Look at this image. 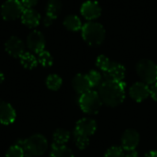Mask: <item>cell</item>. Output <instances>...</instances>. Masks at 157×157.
Segmentation results:
<instances>
[{
    "instance_id": "6da1fadb",
    "label": "cell",
    "mask_w": 157,
    "mask_h": 157,
    "mask_svg": "<svg viewBox=\"0 0 157 157\" xmlns=\"http://www.w3.org/2000/svg\"><path fill=\"white\" fill-rule=\"evenodd\" d=\"M125 88L126 84L123 81L104 80L99 86L98 95L102 103L109 107H117L125 98Z\"/></svg>"
},
{
    "instance_id": "7a4b0ae2",
    "label": "cell",
    "mask_w": 157,
    "mask_h": 157,
    "mask_svg": "<svg viewBox=\"0 0 157 157\" xmlns=\"http://www.w3.org/2000/svg\"><path fill=\"white\" fill-rule=\"evenodd\" d=\"M83 40L90 46H98L105 40V29L104 27L95 21H88L82 27Z\"/></svg>"
},
{
    "instance_id": "3957f363",
    "label": "cell",
    "mask_w": 157,
    "mask_h": 157,
    "mask_svg": "<svg viewBox=\"0 0 157 157\" xmlns=\"http://www.w3.org/2000/svg\"><path fill=\"white\" fill-rule=\"evenodd\" d=\"M16 144L23 147L25 153L32 157L42 155L48 148V142L41 134H34Z\"/></svg>"
},
{
    "instance_id": "277c9868",
    "label": "cell",
    "mask_w": 157,
    "mask_h": 157,
    "mask_svg": "<svg viewBox=\"0 0 157 157\" xmlns=\"http://www.w3.org/2000/svg\"><path fill=\"white\" fill-rule=\"evenodd\" d=\"M136 71L141 80L146 85L157 83V64L148 59H143L138 62Z\"/></svg>"
},
{
    "instance_id": "5b68a950",
    "label": "cell",
    "mask_w": 157,
    "mask_h": 157,
    "mask_svg": "<svg viewBox=\"0 0 157 157\" xmlns=\"http://www.w3.org/2000/svg\"><path fill=\"white\" fill-rule=\"evenodd\" d=\"M102 105L101 98L98 92L89 90L82 94L79 98V106L86 114H97Z\"/></svg>"
},
{
    "instance_id": "8992f818",
    "label": "cell",
    "mask_w": 157,
    "mask_h": 157,
    "mask_svg": "<svg viewBox=\"0 0 157 157\" xmlns=\"http://www.w3.org/2000/svg\"><path fill=\"white\" fill-rule=\"evenodd\" d=\"M24 7L19 0H6L1 6V15L5 20H15L21 17Z\"/></svg>"
},
{
    "instance_id": "52a82bcc",
    "label": "cell",
    "mask_w": 157,
    "mask_h": 157,
    "mask_svg": "<svg viewBox=\"0 0 157 157\" xmlns=\"http://www.w3.org/2000/svg\"><path fill=\"white\" fill-rule=\"evenodd\" d=\"M27 46L29 51L35 53H39L44 51L45 48V38L44 35L38 30L30 32L27 38Z\"/></svg>"
},
{
    "instance_id": "ba28073f",
    "label": "cell",
    "mask_w": 157,
    "mask_h": 157,
    "mask_svg": "<svg viewBox=\"0 0 157 157\" xmlns=\"http://www.w3.org/2000/svg\"><path fill=\"white\" fill-rule=\"evenodd\" d=\"M80 11H81L82 16L86 19L92 21L100 17L102 9L98 2L93 1V0H88L82 5Z\"/></svg>"
},
{
    "instance_id": "9c48e42d",
    "label": "cell",
    "mask_w": 157,
    "mask_h": 157,
    "mask_svg": "<svg viewBox=\"0 0 157 157\" xmlns=\"http://www.w3.org/2000/svg\"><path fill=\"white\" fill-rule=\"evenodd\" d=\"M5 49L6 52L14 58H20L25 52L24 42L16 36H12L6 40L5 43Z\"/></svg>"
},
{
    "instance_id": "30bf717a",
    "label": "cell",
    "mask_w": 157,
    "mask_h": 157,
    "mask_svg": "<svg viewBox=\"0 0 157 157\" xmlns=\"http://www.w3.org/2000/svg\"><path fill=\"white\" fill-rule=\"evenodd\" d=\"M62 10V2L60 0H49L46 7V16L43 19V24L46 27L51 26L58 17Z\"/></svg>"
},
{
    "instance_id": "8fae6325",
    "label": "cell",
    "mask_w": 157,
    "mask_h": 157,
    "mask_svg": "<svg viewBox=\"0 0 157 157\" xmlns=\"http://www.w3.org/2000/svg\"><path fill=\"white\" fill-rule=\"evenodd\" d=\"M129 93L133 100L137 102H142L149 97L150 88L144 82H137L131 86Z\"/></svg>"
},
{
    "instance_id": "7c38bea8",
    "label": "cell",
    "mask_w": 157,
    "mask_h": 157,
    "mask_svg": "<svg viewBox=\"0 0 157 157\" xmlns=\"http://www.w3.org/2000/svg\"><path fill=\"white\" fill-rule=\"evenodd\" d=\"M140 142L139 133L132 129L125 131L121 138V145L123 150H135Z\"/></svg>"
},
{
    "instance_id": "4fadbf2b",
    "label": "cell",
    "mask_w": 157,
    "mask_h": 157,
    "mask_svg": "<svg viewBox=\"0 0 157 157\" xmlns=\"http://www.w3.org/2000/svg\"><path fill=\"white\" fill-rule=\"evenodd\" d=\"M125 67L119 63H111L110 67L104 73V80L110 81H123L125 76Z\"/></svg>"
},
{
    "instance_id": "5bb4252c",
    "label": "cell",
    "mask_w": 157,
    "mask_h": 157,
    "mask_svg": "<svg viewBox=\"0 0 157 157\" xmlns=\"http://www.w3.org/2000/svg\"><path fill=\"white\" fill-rule=\"evenodd\" d=\"M97 129V123L94 120L88 119V118H84L81 119L77 121L75 125V132L85 135V136H91L95 133Z\"/></svg>"
},
{
    "instance_id": "9a60e30c",
    "label": "cell",
    "mask_w": 157,
    "mask_h": 157,
    "mask_svg": "<svg viewBox=\"0 0 157 157\" xmlns=\"http://www.w3.org/2000/svg\"><path fill=\"white\" fill-rule=\"evenodd\" d=\"M16 120V111L14 108L6 102H0V123L9 125Z\"/></svg>"
},
{
    "instance_id": "2e32d148",
    "label": "cell",
    "mask_w": 157,
    "mask_h": 157,
    "mask_svg": "<svg viewBox=\"0 0 157 157\" xmlns=\"http://www.w3.org/2000/svg\"><path fill=\"white\" fill-rule=\"evenodd\" d=\"M21 21L28 28H36L40 24V15L33 8L24 9L21 15Z\"/></svg>"
},
{
    "instance_id": "e0dca14e",
    "label": "cell",
    "mask_w": 157,
    "mask_h": 157,
    "mask_svg": "<svg viewBox=\"0 0 157 157\" xmlns=\"http://www.w3.org/2000/svg\"><path fill=\"white\" fill-rule=\"evenodd\" d=\"M72 86L74 89L81 95L89 91L91 88V86H90V83L88 81L86 75H83V74H78L73 78Z\"/></svg>"
},
{
    "instance_id": "ac0fdd59",
    "label": "cell",
    "mask_w": 157,
    "mask_h": 157,
    "mask_svg": "<svg viewBox=\"0 0 157 157\" xmlns=\"http://www.w3.org/2000/svg\"><path fill=\"white\" fill-rule=\"evenodd\" d=\"M64 27L71 31H77L82 29V22L80 18L75 15H69L63 20Z\"/></svg>"
},
{
    "instance_id": "d6986e66",
    "label": "cell",
    "mask_w": 157,
    "mask_h": 157,
    "mask_svg": "<svg viewBox=\"0 0 157 157\" xmlns=\"http://www.w3.org/2000/svg\"><path fill=\"white\" fill-rule=\"evenodd\" d=\"M51 157H74V154L67 146L52 144Z\"/></svg>"
},
{
    "instance_id": "ffe728a7",
    "label": "cell",
    "mask_w": 157,
    "mask_h": 157,
    "mask_svg": "<svg viewBox=\"0 0 157 157\" xmlns=\"http://www.w3.org/2000/svg\"><path fill=\"white\" fill-rule=\"evenodd\" d=\"M20 63L27 69H33L38 64V59L30 52H24L20 56Z\"/></svg>"
},
{
    "instance_id": "44dd1931",
    "label": "cell",
    "mask_w": 157,
    "mask_h": 157,
    "mask_svg": "<svg viewBox=\"0 0 157 157\" xmlns=\"http://www.w3.org/2000/svg\"><path fill=\"white\" fill-rule=\"evenodd\" d=\"M70 138V133L68 131L63 129H57L53 133V144H65Z\"/></svg>"
},
{
    "instance_id": "7402d4cb",
    "label": "cell",
    "mask_w": 157,
    "mask_h": 157,
    "mask_svg": "<svg viewBox=\"0 0 157 157\" xmlns=\"http://www.w3.org/2000/svg\"><path fill=\"white\" fill-rule=\"evenodd\" d=\"M63 84V80L62 78L58 75H50L47 79H46V86L49 89L51 90H53V91H56L58 90L61 86Z\"/></svg>"
},
{
    "instance_id": "603a6c76",
    "label": "cell",
    "mask_w": 157,
    "mask_h": 157,
    "mask_svg": "<svg viewBox=\"0 0 157 157\" xmlns=\"http://www.w3.org/2000/svg\"><path fill=\"white\" fill-rule=\"evenodd\" d=\"M38 62L44 67L52 66L53 63V59L52 54L47 51H42L38 53Z\"/></svg>"
},
{
    "instance_id": "cb8c5ba5",
    "label": "cell",
    "mask_w": 157,
    "mask_h": 157,
    "mask_svg": "<svg viewBox=\"0 0 157 157\" xmlns=\"http://www.w3.org/2000/svg\"><path fill=\"white\" fill-rule=\"evenodd\" d=\"M88 81L90 83L91 87H97L99 86L102 83V75L98 71L96 70H91L87 75H86Z\"/></svg>"
},
{
    "instance_id": "d4e9b609",
    "label": "cell",
    "mask_w": 157,
    "mask_h": 157,
    "mask_svg": "<svg viewBox=\"0 0 157 157\" xmlns=\"http://www.w3.org/2000/svg\"><path fill=\"white\" fill-rule=\"evenodd\" d=\"M74 138H75V144L79 149L83 150L87 147V145L89 144V137L82 135L76 132H74Z\"/></svg>"
},
{
    "instance_id": "484cf974",
    "label": "cell",
    "mask_w": 157,
    "mask_h": 157,
    "mask_svg": "<svg viewBox=\"0 0 157 157\" xmlns=\"http://www.w3.org/2000/svg\"><path fill=\"white\" fill-rule=\"evenodd\" d=\"M111 63L110 60L106 56V55H99L98 58H97V62H96V65L103 72H107L109 70V68L110 67L111 65Z\"/></svg>"
},
{
    "instance_id": "4316f807",
    "label": "cell",
    "mask_w": 157,
    "mask_h": 157,
    "mask_svg": "<svg viewBox=\"0 0 157 157\" xmlns=\"http://www.w3.org/2000/svg\"><path fill=\"white\" fill-rule=\"evenodd\" d=\"M25 155V151L23 149V147L15 144L12 145L6 152V157H23Z\"/></svg>"
},
{
    "instance_id": "83f0119b",
    "label": "cell",
    "mask_w": 157,
    "mask_h": 157,
    "mask_svg": "<svg viewBox=\"0 0 157 157\" xmlns=\"http://www.w3.org/2000/svg\"><path fill=\"white\" fill-rule=\"evenodd\" d=\"M105 157H125V155L122 148L118 146H113L107 151Z\"/></svg>"
},
{
    "instance_id": "f1b7e54d",
    "label": "cell",
    "mask_w": 157,
    "mask_h": 157,
    "mask_svg": "<svg viewBox=\"0 0 157 157\" xmlns=\"http://www.w3.org/2000/svg\"><path fill=\"white\" fill-rule=\"evenodd\" d=\"M39 0H21V4L24 7V9H30L33 8V6H35L38 4Z\"/></svg>"
},
{
    "instance_id": "f546056e",
    "label": "cell",
    "mask_w": 157,
    "mask_h": 157,
    "mask_svg": "<svg viewBox=\"0 0 157 157\" xmlns=\"http://www.w3.org/2000/svg\"><path fill=\"white\" fill-rule=\"evenodd\" d=\"M150 95L152 96L153 99L157 101V83L154 84L153 86L150 89Z\"/></svg>"
},
{
    "instance_id": "4dcf8cb0",
    "label": "cell",
    "mask_w": 157,
    "mask_h": 157,
    "mask_svg": "<svg viewBox=\"0 0 157 157\" xmlns=\"http://www.w3.org/2000/svg\"><path fill=\"white\" fill-rule=\"evenodd\" d=\"M125 157H138V153L136 150H123Z\"/></svg>"
},
{
    "instance_id": "1f68e13d",
    "label": "cell",
    "mask_w": 157,
    "mask_h": 157,
    "mask_svg": "<svg viewBox=\"0 0 157 157\" xmlns=\"http://www.w3.org/2000/svg\"><path fill=\"white\" fill-rule=\"evenodd\" d=\"M145 157H157V151H150L146 154Z\"/></svg>"
},
{
    "instance_id": "d6a6232c",
    "label": "cell",
    "mask_w": 157,
    "mask_h": 157,
    "mask_svg": "<svg viewBox=\"0 0 157 157\" xmlns=\"http://www.w3.org/2000/svg\"><path fill=\"white\" fill-rule=\"evenodd\" d=\"M4 81V75L0 72V84Z\"/></svg>"
},
{
    "instance_id": "836d02e7",
    "label": "cell",
    "mask_w": 157,
    "mask_h": 157,
    "mask_svg": "<svg viewBox=\"0 0 157 157\" xmlns=\"http://www.w3.org/2000/svg\"><path fill=\"white\" fill-rule=\"evenodd\" d=\"M28 157H32V156H28Z\"/></svg>"
}]
</instances>
